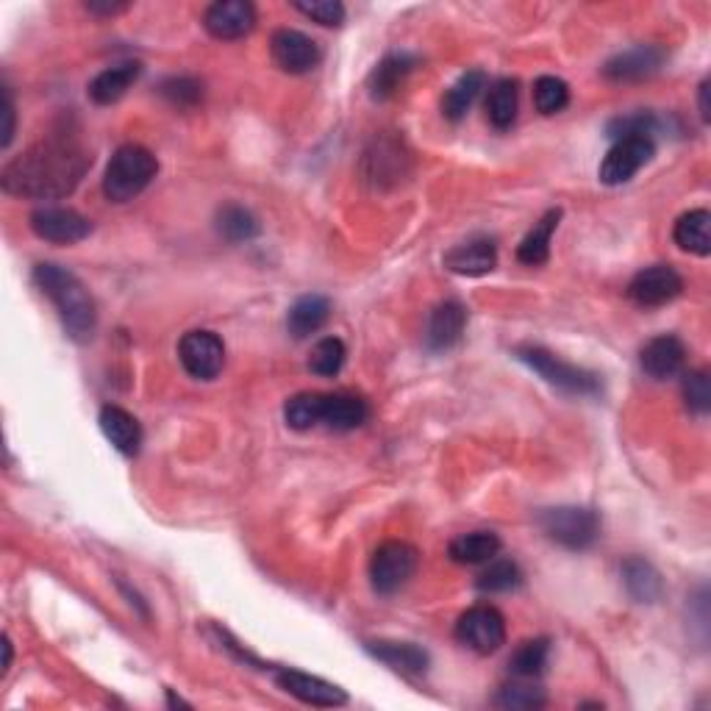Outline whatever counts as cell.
I'll use <instances>...</instances> for the list:
<instances>
[{
  "label": "cell",
  "instance_id": "26",
  "mask_svg": "<svg viewBox=\"0 0 711 711\" xmlns=\"http://www.w3.org/2000/svg\"><path fill=\"white\" fill-rule=\"evenodd\" d=\"M675 245L695 256L711 254V214L706 209H692L678 218L673 229Z\"/></svg>",
  "mask_w": 711,
  "mask_h": 711
},
{
  "label": "cell",
  "instance_id": "17",
  "mask_svg": "<svg viewBox=\"0 0 711 711\" xmlns=\"http://www.w3.org/2000/svg\"><path fill=\"white\" fill-rule=\"evenodd\" d=\"M498 265V245L489 236H476L445 254V267L456 276H487Z\"/></svg>",
  "mask_w": 711,
  "mask_h": 711
},
{
  "label": "cell",
  "instance_id": "16",
  "mask_svg": "<svg viewBox=\"0 0 711 711\" xmlns=\"http://www.w3.org/2000/svg\"><path fill=\"white\" fill-rule=\"evenodd\" d=\"M639 364H642L645 375H651L653 381L675 378V375L684 370V364H687V348H684L681 339L673 337V334H662V337H653L651 342L642 348Z\"/></svg>",
  "mask_w": 711,
  "mask_h": 711
},
{
  "label": "cell",
  "instance_id": "9",
  "mask_svg": "<svg viewBox=\"0 0 711 711\" xmlns=\"http://www.w3.org/2000/svg\"><path fill=\"white\" fill-rule=\"evenodd\" d=\"M178 359L193 378L211 381L225 364V345L214 331H189L178 342Z\"/></svg>",
  "mask_w": 711,
  "mask_h": 711
},
{
  "label": "cell",
  "instance_id": "15",
  "mask_svg": "<svg viewBox=\"0 0 711 711\" xmlns=\"http://www.w3.org/2000/svg\"><path fill=\"white\" fill-rule=\"evenodd\" d=\"M664 65V50L656 45H637L631 50L611 56L603 65V75L615 84H631V81H645L656 75Z\"/></svg>",
  "mask_w": 711,
  "mask_h": 711
},
{
  "label": "cell",
  "instance_id": "23",
  "mask_svg": "<svg viewBox=\"0 0 711 711\" xmlns=\"http://www.w3.org/2000/svg\"><path fill=\"white\" fill-rule=\"evenodd\" d=\"M417 67V59L411 54H389L375 65V70L370 73V95L375 101H386L400 90V84L406 81V75Z\"/></svg>",
  "mask_w": 711,
  "mask_h": 711
},
{
  "label": "cell",
  "instance_id": "41",
  "mask_svg": "<svg viewBox=\"0 0 711 711\" xmlns=\"http://www.w3.org/2000/svg\"><path fill=\"white\" fill-rule=\"evenodd\" d=\"M3 117H7V126H3V148H9L14 139V101L9 86H3Z\"/></svg>",
  "mask_w": 711,
  "mask_h": 711
},
{
  "label": "cell",
  "instance_id": "35",
  "mask_svg": "<svg viewBox=\"0 0 711 711\" xmlns=\"http://www.w3.org/2000/svg\"><path fill=\"white\" fill-rule=\"evenodd\" d=\"M345 359H348V350H345L342 339L323 337L308 353V370L314 375H323V378H334L345 368Z\"/></svg>",
  "mask_w": 711,
  "mask_h": 711
},
{
  "label": "cell",
  "instance_id": "20",
  "mask_svg": "<svg viewBox=\"0 0 711 711\" xmlns=\"http://www.w3.org/2000/svg\"><path fill=\"white\" fill-rule=\"evenodd\" d=\"M370 409L359 395L353 393H331L323 395V422L331 431H353L368 420Z\"/></svg>",
  "mask_w": 711,
  "mask_h": 711
},
{
  "label": "cell",
  "instance_id": "11",
  "mask_svg": "<svg viewBox=\"0 0 711 711\" xmlns=\"http://www.w3.org/2000/svg\"><path fill=\"white\" fill-rule=\"evenodd\" d=\"M684 292V278L669 265H653L639 270L628 283V298L642 308H656L675 301Z\"/></svg>",
  "mask_w": 711,
  "mask_h": 711
},
{
  "label": "cell",
  "instance_id": "3",
  "mask_svg": "<svg viewBox=\"0 0 711 711\" xmlns=\"http://www.w3.org/2000/svg\"><path fill=\"white\" fill-rule=\"evenodd\" d=\"M159 173V162L148 148L142 145H123L112 156L103 173V195L112 203H128L137 195L145 193Z\"/></svg>",
  "mask_w": 711,
  "mask_h": 711
},
{
  "label": "cell",
  "instance_id": "5",
  "mask_svg": "<svg viewBox=\"0 0 711 711\" xmlns=\"http://www.w3.org/2000/svg\"><path fill=\"white\" fill-rule=\"evenodd\" d=\"M420 567V550L404 539H389L378 545L370 559V581L378 595H395L415 579Z\"/></svg>",
  "mask_w": 711,
  "mask_h": 711
},
{
  "label": "cell",
  "instance_id": "27",
  "mask_svg": "<svg viewBox=\"0 0 711 711\" xmlns=\"http://www.w3.org/2000/svg\"><path fill=\"white\" fill-rule=\"evenodd\" d=\"M561 220L559 209L545 211V218L539 220L534 229L525 234V240L517 247V259L528 267H539L550 259V242H553V231Z\"/></svg>",
  "mask_w": 711,
  "mask_h": 711
},
{
  "label": "cell",
  "instance_id": "43",
  "mask_svg": "<svg viewBox=\"0 0 711 711\" xmlns=\"http://www.w3.org/2000/svg\"><path fill=\"white\" fill-rule=\"evenodd\" d=\"M700 117H703L706 123H709V117H711V109H709V81H703V84H700Z\"/></svg>",
  "mask_w": 711,
  "mask_h": 711
},
{
  "label": "cell",
  "instance_id": "4",
  "mask_svg": "<svg viewBox=\"0 0 711 711\" xmlns=\"http://www.w3.org/2000/svg\"><path fill=\"white\" fill-rule=\"evenodd\" d=\"M517 359L528 370L548 381L550 386L561 389L570 395H597L601 393V378L595 373L584 368H575L570 362H561L559 356H553L550 350L539 348V345H523L517 348Z\"/></svg>",
  "mask_w": 711,
  "mask_h": 711
},
{
  "label": "cell",
  "instance_id": "13",
  "mask_svg": "<svg viewBox=\"0 0 711 711\" xmlns=\"http://www.w3.org/2000/svg\"><path fill=\"white\" fill-rule=\"evenodd\" d=\"M270 50H272V61L281 67L283 73H292V75L312 73L314 67L319 65V59H323L319 45L295 28L276 31V34H272Z\"/></svg>",
  "mask_w": 711,
  "mask_h": 711
},
{
  "label": "cell",
  "instance_id": "25",
  "mask_svg": "<svg viewBox=\"0 0 711 711\" xmlns=\"http://www.w3.org/2000/svg\"><path fill=\"white\" fill-rule=\"evenodd\" d=\"M328 314H331V303H328V298L303 295L292 303L290 314H287V328H290V334L295 339H306L326 326Z\"/></svg>",
  "mask_w": 711,
  "mask_h": 711
},
{
  "label": "cell",
  "instance_id": "36",
  "mask_svg": "<svg viewBox=\"0 0 711 711\" xmlns=\"http://www.w3.org/2000/svg\"><path fill=\"white\" fill-rule=\"evenodd\" d=\"M523 584V573H520V567L514 564L512 559H501L492 561V564L478 575L476 586L481 592H489V595H498V592H512Z\"/></svg>",
  "mask_w": 711,
  "mask_h": 711
},
{
  "label": "cell",
  "instance_id": "2",
  "mask_svg": "<svg viewBox=\"0 0 711 711\" xmlns=\"http://www.w3.org/2000/svg\"><path fill=\"white\" fill-rule=\"evenodd\" d=\"M34 283H37L39 292L54 303L61 317V326H65V331L70 334L75 342H90V339L95 337V301H92L90 290H86L73 272L59 265H50V261H43V265L34 267Z\"/></svg>",
  "mask_w": 711,
  "mask_h": 711
},
{
  "label": "cell",
  "instance_id": "32",
  "mask_svg": "<svg viewBox=\"0 0 711 711\" xmlns=\"http://www.w3.org/2000/svg\"><path fill=\"white\" fill-rule=\"evenodd\" d=\"M259 220H256L254 211H247L245 206L231 203L218 211V234L223 236L225 242H234V245L250 242L254 236H259Z\"/></svg>",
  "mask_w": 711,
  "mask_h": 711
},
{
  "label": "cell",
  "instance_id": "7",
  "mask_svg": "<svg viewBox=\"0 0 711 711\" xmlns=\"http://www.w3.org/2000/svg\"><path fill=\"white\" fill-rule=\"evenodd\" d=\"M653 153H656V145H653V137H648V133H626V137H617L615 145L609 148V153L603 156L597 175H601L603 184L620 187V184L631 182L633 175L651 162Z\"/></svg>",
  "mask_w": 711,
  "mask_h": 711
},
{
  "label": "cell",
  "instance_id": "10",
  "mask_svg": "<svg viewBox=\"0 0 711 711\" xmlns=\"http://www.w3.org/2000/svg\"><path fill=\"white\" fill-rule=\"evenodd\" d=\"M31 231L54 245H75L92 234L90 218L65 206H43L31 214Z\"/></svg>",
  "mask_w": 711,
  "mask_h": 711
},
{
  "label": "cell",
  "instance_id": "28",
  "mask_svg": "<svg viewBox=\"0 0 711 711\" xmlns=\"http://www.w3.org/2000/svg\"><path fill=\"white\" fill-rule=\"evenodd\" d=\"M501 550V539L492 531H473V534H462L451 543L447 553L456 564H483L492 561Z\"/></svg>",
  "mask_w": 711,
  "mask_h": 711
},
{
  "label": "cell",
  "instance_id": "38",
  "mask_svg": "<svg viewBox=\"0 0 711 711\" xmlns=\"http://www.w3.org/2000/svg\"><path fill=\"white\" fill-rule=\"evenodd\" d=\"M162 97H167L173 106L178 109H193L203 101V84L198 79H189V75H175V79H167L162 86H159Z\"/></svg>",
  "mask_w": 711,
  "mask_h": 711
},
{
  "label": "cell",
  "instance_id": "42",
  "mask_svg": "<svg viewBox=\"0 0 711 711\" xmlns=\"http://www.w3.org/2000/svg\"><path fill=\"white\" fill-rule=\"evenodd\" d=\"M131 9V3H109V0H90L86 3V12L97 14V18H115V14H123Z\"/></svg>",
  "mask_w": 711,
  "mask_h": 711
},
{
  "label": "cell",
  "instance_id": "30",
  "mask_svg": "<svg viewBox=\"0 0 711 711\" xmlns=\"http://www.w3.org/2000/svg\"><path fill=\"white\" fill-rule=\"evenodd\" d=\"M520 109V90L514 79H498L487 97V117L498 131H506L514 126Z\"/></svg>",
  "mask_w": 711,
  "mask_h": 711
},
{
  "label": "cell",
  "instance_id": "39",
  "mask_svg": "<svg viewBox=\"0 0 711 711\" xmlns=\"http://www.w3.org/2000/svg\"><path fill=\"white\" fill-rule=\"evenodd\" d=\"M684 400H687V409L695 411V415H709L711 409V384L709 373L706 370H692V373L684 375Z\"/></svg>",
  "mask_w": 711,
  "mask_h": 711
},
{
  "label": "cell",
  "instance_id": "37",
  "mask_svg": "<svg viewBox=\"0 0 711 711\" xmlns=\"http://www.w3.org/2000/svg\"><path fill=\"white\" fill-rule=\"evenodd\" d=\"M534 103H537V109L543 115H559L570 103V86L556 75H543L534 84Z\"/></svg>",
  "mask_w": 711,
  "mask_h": 711
},
{
  "label": "cell",
  "instance_id": "12",
  "mask_svg": "<svg viewBox=\"0 0 711 711\" xmlns=\"http://www.w3.org/2000/svg\"><path fill=\"white\" fill-rule=\"evenodd\" d=\"M276 684L287 695L301 700V703L317 706V709H337V706L348 703V695H345L342 687H337V684L331 681H323L317 675L301 673V669H278Z\"/></svg>",
  "mask_w": 711,
  "mask_h": 711
},
{
  "label": "cell",
  "instance_id": "34",
  "mask_svg": "<svg viewBox=\"0 0 711 711\" xmlns=\"http://www.w3.org/2000/svg\"><path fill=\"white\" fill-rule=\"evenodd\" d=\"M283 420L295 431H308L323 422V395L298 393L283 406Z\"/></svg>",
  "mask_w": 711,
  "mask_h": 711
},
{
  "label": "cell",
  "instance_id": "22",
  "mask_svg": "<svg viewBox=\"0 0 711 711\" xmlns=\"http://www.w3.org/2000/svg\"><path fill=\"white\" fill-rule=\"evenodd\" d=\"M142 67L139 61H123V65L109 67L92 79L90 84V97L97 103V106H112V103L120 101L128 90H131L133 81L139 79Z\"/></svg>",
  "mask_w": 711,
  "mask_h": 711
},
{
  "label": "cell",
  "instance_id": "24",
  "mask_svg": "<svg viewBox=\"0 0 711 711\" xmlns=\"http://www.w3.org/2000/svg\"><path fill=\"white\" fill-rule=\"evenodd\" d=\"M622 584H626L628 595L637 603H656L664 592V581L658 575L656 567L648 559H639V556H631V559L622 561Z\"/></svg>",
  "mask_w": 711,
  "mask_h": 711
},
{
  "label": "cell",
  "instance_id": "31",
  "mask_svg": "<svg viewBox=\"0 0 711 711\" xmlns=\"http://www.w3.org/2000/svg\"><path fill=\"white\" fill-rule=\"evenodd\" d=\"M548 656H550L548 639L545 637L525 639L523 645H520L517 651L512 653V658H509V673H512L514 678H528V681H534V678L543 675L545 667H548Z\"/></svg>",
  "mask_w": 711,
  "mask_h": 711
},
{
  "label": "cell",
  "instance_id": "21",
  "mask_svg": "<svg viewBox=\"0 0 711 711\" xmlns=\"http://www.w3.org/2000/svg\"><path fill=\"white\" fill-rule=\"evenodd\" d=\"M368 651L373 653L378 662L389 664L393 669L404 675H422L429 669V653L422 651L415 642H389V639H378V642H368Z\"/></svg>",
  "mask_w": 711,
  "mask_h": 711
},
{
  "label": "cell",
  "instance_id": "19",
  "mask_svg": "<svg viewBox=\"0 0 711 711\" xmlns=\"http://www.w3.org/2000/svg\"><path fill=\"white\" fill-rule=\"evenodd\" d=\"M101 429L123 456H137L139 447H142V429H139L137 417L128 415L120 406H103Z\"/></svg>",
  "mask_w": 711,
  "mask_h": 711
},
{
  "label": "cell",
  "instance_id": "6",
  "mask_svg": "<svg viewBox=\"0 0 711 711\" xmlns=\"http://www.w3.org/2000/svg\"><path fill=\"white\" fill-rule=\"evenodd\" d=\"M539 525L556 545L567 550H586L601 537V517L584 506H556L539 514Z\"/></svg>",
  "mask_w": 711,
  "mask_h": 711
},
{
  "label": "cell",
  "instance_id": "14",
  "mask_svg": "<svg viewBox=\"0 0 711 711\" xmlns=\"http://www.w3.org/2000/svg\"><path fill=\"white\" fill-rule=\"evenodd\" d=\"M203 25L214 39H242L256 28V7L247 0H218L206 9Z\"/></svg>",
  "mask_w": 711,
  "mask_h": 711
},
{
  "label": "cell",
  "instance_id": "40",
  "mask_svg": "<svg viewBox=\"0 0 711 711\" xmlns=\"http://www.w3.org/2000/svg\"><path fill=\"white\" fill-rule=\"evenodd\" d=\"M303 18L314 20L319 25H328V28H339L345 23V7L339 0H298L292 3Z\"/></svg>",
  "mask_w": 711,
  "mask_h": 711
},
{
  "label": "cell",
  "instance_id": "8",
  "mask_svg": "<svg viewBox=\"0 0 711 711\" xmlns=\"http://www.w3.org/2000/svg\"><path fill=\"white\" fill-rule=\"evenodd\" d=\"M456 639L478 656H489L506 642V620L494 606H473L458 617Z\"/></svg>",
  "mask_w": 711,
  "mask_h": 711
},
{
  "label": "cell",
  "instance_id": "29",
  "mask_svg": "<svg viewBox=\"0 0 711 711\" xmlns=\"http://www.w3.org/2000/svg\"><path fill=\"white\" fill-rule=\"evenodd\" d=\"M483 86H487V75H483L481 70H470V73L462 75V79L445 92V97H442V115H445V120H462V117L470 112L473 103H476V97L481 95Z\"/></svg>",
  "mask_w": 711,
  "mask_h": 711
},
{
  "label": "cell",
  "instance_id": "18",
  "mask_svg": "<svg viewBox=\"0 0 711 711\" xmlns=\"http://www.w3.org/2000/svg\"><path fill=\"white\" fill-rule=\"evenodd\" d=\"M467 326V306L458 301H445L431 312L429 319V334L426 342L431 350H451L453 345H458V339L465 337Z\"/></svg>",
  "mask_w": 711,
  "mask_h": 711
},
{
  "label": "cell",
  "instance_id": "33",
  "mask_svg": "<svg viewBox=\"0 0 711 711\" xmlns=\"http://www.w3.org/2000/svg\"><path fill=\"white\" fill-rule=\"evenodd\" d=\"M545 703H548L545 689L537 687V684H528V678H520V681L506 684V687H501L498 698H494V706L506 711H534V709H543Z\"/></svg>",
  "mask_w": 711,
  "mask_h": 711
},
{
  "label": "cell",
  "instance_id": "44",
  "mask_svg": "<svg viewBox=\"0 0 711 711\" xmlns=\"http://www.w3.org/2000/svg\"><path fill=\"white\" fill-rule=\"evenodd\" d=\"M12 667V642H9V637H3V673Z\"/></svg>",
  "mask_w": 711,
  "mask_h": 711
},
{
  "label": "cell",
  "instance_id": "1",
  "mask_svg": "<svg viewBox=\"0 0 711 711\" xmlns=\"http://www.w3.org/2000/svg\"><path fill=\"white\" fill-rule=\"evenodd\" d=\"M92 167V153L73 133L59 131L14 156L0 173V187L14 198L61 200L73 195Z\"/></svg>",
  "mask_w": 711,
  "mask_h": 711
}]
</instances>
